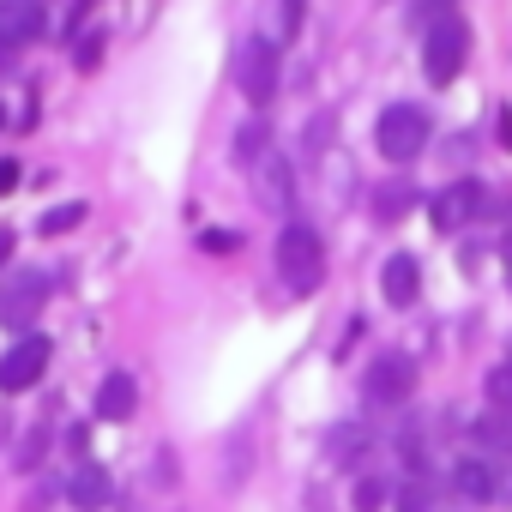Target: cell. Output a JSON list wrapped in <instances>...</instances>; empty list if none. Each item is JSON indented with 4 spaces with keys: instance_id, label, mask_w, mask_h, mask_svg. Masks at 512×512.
Here are the masks:
<instances>
[{
    "instance_id": "cell-4",
    "label": "cell",
    "mask_w": 512,
    "mask_h": 512,
    "mask_svg": "<svg viewBox=\"0 0 512 512\" xmlns=\"http://www.w3.org/2000/svg\"><path fill=\"white\" fill-rule=\"evenodd\" d=\"M235 85L253 109H266L278 97V37H247L235 55Z\"/></svg>"
},
{
    "instance_id": "cell-10",
    "label": "cell",
    "mask_w": 512,
    "mask_h": 512,
    "mask_svg": "<svg viewBox=\"0 0 512 512\" xmlns=\"http://www.w3.org/2000/svg\"><path fill=\"white\" fill-rule=\"evenodd\" d=\"M410 386H416L410 362H404V356H380V362L368 368V386H362V392H368V404H380V410H386V404H404V398H410Z\"/></svg>"
},
{
    "instance_id": "cell-5",
    "label": "cell",
    "mask_w": 512,
    "mask_h": 512,
    "mask_svg": "<svg viewBox=\"0 0 512 512\" xmlns=\"http://www.w3.org/2000/svg\"><path fill=\"white\" fill-rule=\"evenodd\" d=\"M482 205H488L482 181H452V187H440V193H434L428 217H434V229H440V235H458V229H470V223L482 217Z\"/></svg>"
},
{
    "instance_id": "cell-18",
    "label": "cell",
    "mask_w": 512,
    "mask_h": 512,
    "mask_svg": "<svg viewBox=\"0 0 512 512\" xmlns=\"http://www.w3.org/2000/svg\"><path fill=\"white\" fill-rule=\"evenodd\" d=\"M260 151H266V127H260V121H247L241 139H235V163H253Z\"/></svg>"
},
{
    "instance_id": "cell-9",
    "label": "cell",
    "mask_w": 512,
    "mask_h": 512,
    "mask_svg": "<svg viewBox=\"0 0 512 512\" xmlns=\"http://www.w3.org/2000/svg\"><path fill=\"white\" fill-rule=\"evenodd\" d=\"M452 488H458L470 506H488V500H500V494H506V476H500V464H494V458L464 452V458L452 464Z\"/></svg>"
},
{
    "instance_id": "cell-13",
    "label": "cell",
    "mask_w": 512,
    "mask_h": 512,
    "mask_svg": "<svg viewBox=\"0 0 512 512\" xmlns=\"http://www.w3.org/2000/svg\"><path fill=\"white\" fill-rule=\"evenodd\" d=\"M67 494H73V506H85V512H97V506H109V494H115V488H109V470L85 458V464L73 470V482H67Z\"/></svg>"
},
{
    "instance_id": "cell-8",
    "label": "cell",
    "mask_w": 512,
    "mask_h": 512,
    "mask_svg": "<svg viewBox=\"0 0 512 512\" xmlns=\"http://www.w3.org/2000/svg\"><path fill=\"white\" fill-rule=\"evenodd\" d=\"M49 37L43 0H0V49H31Z\"/></svg>"
},
{
    "instance_id": "cell-22",
    "label": "cell",
    "mask_w": 512,
    "mask_h": 512,
    "mask_svg": "<svg viewBox=\"0 0 512 512\" xmlns=\"http://www.w3.org/2000/svg\"><path fill=\"white\" fill-rule=\"evenodd\" d=\"M398 512H428V494H422V488H404V494H398Z\"/></svg>"
},
{
    "instance_id": "cell-1",
    "label": "cell",
    "mask_w": 512,
    "mask_h": 512,
    "mask_svg": "<svg viewBox=\"0 0 512 512\" xmlns=\"http://www.w3.org/2000/svg\"><path fill=\"white\" fill-rule=\"evenodd\" d=\"M278 278H284L296 296H314V290H320V278H326V247H320V229H314V223L290 217V223L278 229Z\"/></svg>"
},
{
    "instance_id": "cell-6",
    "label": "cell",
    "mask_w": 512,
    "mask_h": 512,
    "mask_svg": "<svg viewBox=\"0 0 512 512\" xmlns=\"http://www.w3.org/2000/svg\"><path fill=\"white\" fill-rule=\"evenodd\" d=\"M43 374H49V338L43 332H25L7 356H0V392H31Z\"/></svg>"
},
{
    "instance_id": "cell-19",
    "label": "cell",
    "mask_w": 512,
    "mask_h": 512,
    "mask_svg": "<svg viewBox=\"0 0 512 512\" xmlns=\"http://www.w3.org/2000/svg\"><path fill=\"white\" fill-rule=\"evenodd\" d=\"M302 13H308V0H278V31L296 37L302 31Z\"/></svg>"
},
{
    "instance_id": "cell-17",
    "label": "cell",
    "mask_w": 512,
    "mask_h": 512,
    "mask_svg": "<svg viewBox=\"0 0 512 512\" xmlns=\"http://www.w3.org/2000/svg\"><path fill=\"white\" fill-rule=\"evenodd\" d=\"M266 199H272V205H290V163H284V157L266 163Z\"/></svg>"
},
{
    "instance_id": "cell-2",
    "label": "cell",
    "mask_w": 512,
    "mask_h": 512,
    "mask_svg": "<svg viewBox=\"0 0 512 512\" xmlns=\"http://www.w3.org/2000/svg\"><path fill=\"white\" fill-rule=\"evenodd\" d=\"M428 133H434V121H428L422 103H392V109H380V121H374V145H380L386 163H416V157L428 151Z\"/></svg>"
},
{
    "instance_id": "cell-23",
    "label": "cell",
    "mask_w": 512,
    "mask_h": 512,
    "mask_svg": "<svg viewBox=\"0 0 512 512\" xmlns=\"http://www.w3.org/2000/svg\"><path fill=\"white\" fill-rule=\"evenodd\" d=\"M19 187V163L13 157H0V193H13Z\"/></svg>"
},
{
    "instance_id": "cell-14",
    "label": "cell",
    "mask_w": 512,
    "mask_h": 512,
    "mask_svg": "<svg viewBox=\"0 0 512 512\" xmlns=\"http://www.w3.org/2000/svg\"><path fill=\"white\" fill-rule=\"evenodd\" d=\"M482 398H488V410L512 416V356H506L500 368H488V380H482Z\"/></svg>"
},
{
    "instance_id": "cell-11",
    "label": "cell",
    "mask_w": 512,
    "mask_h": 512,
    "mask_svg": "<svg viewBox=\"0 0 512 512\" xmlns=\"http://www.w3.org/2000/svg\"><path fill=\"white\" fill-rule=\"evenodd\" d=\"M380 296H386L392 308H410V302L422 296V266L410 260V253H392V260L380 266Z\"/></svg>"
},
{
    "instance_id": "cell-3",
    "label": "cell",
    "mask_w": 512,
    "mask_h": 512,
    "mask_svg": "<svg viewBox=\"0 0 512 512\" xmlns=\"http://www.w3.org/2000/svg\"><path fill=\"white\" fill-rule=\"evenodd\" d=\"M464 61H470V25L458 13L428 19V37H422V73H428V85H452L464 73Z\"/></svg>"
},
{
    "instance_id": "cell-24",
    "label": "cell",
    "mask_w": 512,
    "mask_h": 512,
    "mask_svg": "<svg viewBox=\"0 0 512 512\" xmlns=\"http://www.w3.org/2000/svg\"><path fill=\"white\" fill-rule=\"evenodd\" d=\"M43 446H49V434H43V428H37V434H31V440H25V464H37V458H43Z\"/></svg>"
},
{
    "instance_id": "cell-15",
    "label": "cell",
    "mask_w": 512,
    "mask_h": 512,
    "mask_svg": "<svg viewBox=\"0 0 512 512\" xmlns=\"http://www.w3.org/2000/svg\"><path fill=\"white\" fill-rule=\"evenodd\" d=\"M416 205V187L410 181H386L380 193H374V217H404Z\"/></svg>"
},
{
    "instance_id": "cell-20",
    "label": "cell",
    "mask_w": 512,
    "mask_h": 512,
    "mask_svg": "<svg viewBox=\"0 0 512 512\" xmlns=\"http://www.w3.org/2000/svg\"><path fill=\"white\" fill-rule=\"evenodd\" d=\"M73 61L79 67H97L103 61V31H85V49H73Z\"/></svg>"
},
{
    "instance_id": "cell-16",
    "label": "cell",
    "mask_w": 512,
    "mask_h": 512,
    "mask_svg": "<svg viewBox=\"0 0 512 512\" xmlns=\"http://www.w3.org/2000/svg\"><path fill=\"white\" fill-rule=\"evenodd\" d=\"M85 223V199H67V205H49L43 217H37V229L43 235H67V229H79Z\"/></svg>"
},
{
    "instance_id": "cell-7",
    "label": "cell",
    "mask_w": 512,
    "mask_h": 512,
    "mask_svg": "<svg viewBox=\"0 0 512 512\" xmlns=\"http://www.w3.org/2000/svg\"><path fill=\"white\" fill-rule=\"evenodd\" d=\"M43 302H49V278H43V272H25V278H13V284H0V326H13V332L37 326Z\"/></svg>"
},
{
    "instance_id": "cell-12",
    "label": "cell",
    "mask_w": 512,
    "mask_h": 512,
    "mask_svg": "<svg viewBox=\"0 0 512 512\" xmlns=\"http://www.w3.org/2000/svg\"><path fill=\"white\" fill-rule=\"evenodd\" d=\"M133 410H139V380H133L127 368L103 374V386H97V416H103V422H127Z\"/></svg>"
},
{
    "instance_id": "cell-21",
    "label": "cell",
    "mask_w": 512,
    "mask_h": 512,
    "mask_svg": "<svg viewBox=\"0 0 512 512\" xmlns=\"http://www.w3.org/2000/svg\"><path fill=\"white\" fill-rule=\"evenodd\" d=\"M380 500H386V482H374V476H368V482L356 488V506H362V512H380Z\"/></svg>"
},
{
    "instance_id": "cell-25",
    "label": "cell",
    "mask_w": 512,
    "mask_h": 512,
    "mask_svg": "<svg viewBox=\"0 0 512 512\" xmlns=\"http://www.w3.org/2000/svg\"><path fill=\"white\" fill-rule=\"evenodd\" d=\"M13 247H19V229H0V266L13 260Z\"/></svg>"
}]
</instances>
